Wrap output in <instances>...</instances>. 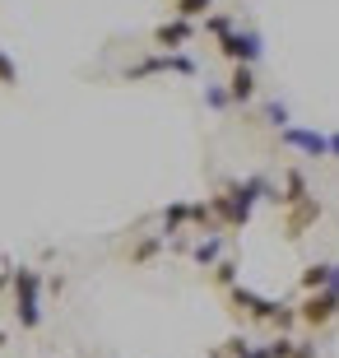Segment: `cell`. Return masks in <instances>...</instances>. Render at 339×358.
Returning a JSON list of instances; mask_svg holds the SVG:
<instances>
[{
  "label": "cell",
  "instance_id": "10",
  "mask_svg": "<svg viewBox=\"0 0 339 358\" xmlns=\"http://www.w3.org/2000/svg\"><path fill=\"white\" fill-rule=\"evenodd\" d=\"M312 196V186H307V173L302 168H288L284 173V186H279V205H298V200Z\"/></svg>",
  "mask_w": 339,
  "mask_h": 358
},
{
  "label": "cell",
  "instance_id": "4",
  "mask_svg": "<svg viewBox=\"0 0 339 358\" xmlns=\"http://www.w3.org/2000/svg\"><path fill=\"white\" fill-rule=\"evenodd\" d=\"M339 317V293L321 289V293H307L298 307V321L307 326V331H321V326H330V321Z\"/></svg>",
  "mask_w": 339,
  "mask_h": 358
},
{
  "label": "cell",
  "instance_id": "9",
  "mask_svg": "<svg viewBox=\"0 0 339 358\" xmlns=\"http://www.w3.org/2000/svg\"><path fill=\"white\" fill-rule=\"evenodd\" d=\"M191 261H196L200 270H214L223 261V233H205V238L191 247Z\"/></svg>",
  "mask_w": 339,
  "mask_h": 358
},
{
  "label": "cell",
  "instance_id": "20",
  "mask_svg": "<svg viewBox=\"0 0 339 358\" xmlns=\"http://www.w3.org/2000/svg\"><path fill=\"white\" fill-rule=\"evenodd\" d=\"M14 84H19V66L0 52V89H14Z\"/></svg>",
  "mask_w": 339,
  "mask_h": 358
},
{
  "label": "cell",
  "instance_id": "8",
  "mask_svg": "<svg viewBox=\"0 0 339 358\" xmlns=\"http://www.w3.org/2000/svg\"><path fill=\"white\" fill-rule=\"evenodd\" d=\"M321 219V200L316 196H307V200H298V205H288V219H284V233L288 238H302L307 228Z\"/></svg>",
  "mask_w": 339,
  "mask_h": 358
},
{
  "label": "cell",
  "instance_id": "23",
  "mask_svg": "<svg viewBox=\"0 0 339 358\" xmlns=\"http://www.w3.org/2000/svg\"><path fill=\"white\" fill-rule=\"evenodd\" d=\"M10 275H14V266H10V261H5V270H0V293L10 289Z\"/></svg>",
  "mask_w": 339,
  "mask_h": 358
},
{
  "label": "cell",
  "instance_id": "15",
  "mask_svg": "<svg viewBox=\"0 0 339 358\" xmlns=\"http://www.w3.org/2000/svg\"><path fill=\"white\" fill-rule=\"evenodd\" d=\"M265 126H274V131H288V126H293V112H288V103L270 98V103H265Z\"/></svg>",
  "mask_w": 339,
  "mask_h": 358
},
{
  "label": "cell",
  "instance_id": "5",
  "mask_svg": "<svg viewBox=\"0 0 339 358\" xmlns=\"http://www.w3.org/2000/svg\"><path fill=\"white\" fill-rule=\"evenodd\" d=\"M279 145L298 149V154H307V159H330L326 131H312V126H288V131H279Z\"/></svg>",
  "mask_w": 339,
  "mask_h": 358
},
{
  "label": "cell",
  "instance_id": "21",
  "mask_svg": "<svg viewBox=\"0 0 339 358\" xmlns=\"http://www.w3.org/2000/svg\"><path fill=\"white\" fill-rule=\"evenodd\" d=\"M293 358H321V349H316V345H302V340H298V345H293Z\"/></svg>",
  "mask_w": 339,
  "mask_h": 358
},
{
  "label": "cell",
  "instance_id": "18",
  "mask_svg": "<svg viewBox=\"0 0 339 358\" xmlns=\"http://www.w3.org/2000/svg\"><path fill=\"white\" fill-rule=\"evenodd\" d=\"M205 107L209 112H228V89H223V84H205Z\"/></svg>",
  "mask_w": 339,
  "mask_h": 358
},
{
  "label": "cell",
  "instance_id": "19",
  "mask_svg": "<svg viewBox=\"0 0 339 358\" xmlns=\"http://www.w3.org/2000/svg\"><path fill=\"white\" fill-rule=\"evenodd\" d=\"M214 284L219 289H237V261H219L214 266Z\"/></svg>",
  "mask_w": 339,
  "mask_h": 358
},
{
  "label": "cell",
  "instance_id": "1",
  "mask_svg": "<svg viewBox=\"0 0 339 358\" xmlns=\"http://www.w3.org/2000/svg\"><path fill=\"white\" fill-rule=\"evenodd\" d=\"M10 293H14V321H19V331H38L42 326V275L33 266H14Z\"/></svg>",
  "mask_w": 339,
  "mask_h": 358
},
{
  "label": "cell",
  "instance_id": "2",
  "mask_svg": "<svg viewBox=\"0 0 339 358\" xmlns=\"http://www.w3.org/2000/svg\"><path fill=\"white\" fill-rule=\"evenodd\" d=\"M154 75H200V66H196V56L191 52H149V56H140L135 66H126V80L131 84H140V80H154Z\"/></svg>",
  "mask_w": 339,
  "mask_h": 358
},
{
  "label": "cell",
  "instance_id": "25",
  "mask_svg": "<svg viewBox=\"0 0 339 358\" xmlns=\"http://www.w3.org/2000/svg\"><path fill=\"white\" fill-rule=\"evenodd\" d=\"M247 358H261V349H251V354H247Z\"/></svg>",
  "mask_w": 339,
  "mask_h": 358
},
{
  "label": "cell",
  "instance_id": "16",
  "mask_svg": "<svg viewBox=\"0 0 339 358\" xmlns=\"http://www.w3.org/2000/svg\"><path fill=\"white\" fill-rule=\"evenodd\" d=\"M293 345H298L293 335H274L270 345H256V349H261V358H293Z\"/></svg>",
  "mask_w": 339,
  "mask_h": 358
},
{
  "label": "cell",
  "instance_id": "7",
  "mask_svg": "<svg viewBox=\"0 0 339 358\" xmlns=\"http://www.w3.org/2000/svg\"><path fill=\"white\" fill-rule=\"evenodd\" d=\"M228 103L233 107H247V103H256V93H261V80H256V66H233L228 70Z\"/></svg>",
  "mask_w": 339,
  "mask_h": 358
},
{
  "label": "cell",
  "instance_id": "12",
  "mask_svg": "<svg viewBox=\"0 0 339 358\" xmlns=\"http://www.w3.org/2000/svg\"><path fill=\"white\" fill-rule=\"evenodd\" d=\"M163 247H168V238H163V233H149V238H140V242L131 247V266H149V261H154Z\"/></svg>",
  "mask_w": 339,
  "mask_h": 358
},
{
  "label": "cell",
  "instance_id": "3",
  "mask_svg": "<svg viewBox=\"0 0 339 358\" xmlns=\"http://www.w3.org/2000/svg\"><path fill=\"white\" fill-rule=\"evenodd\" d=\"M219 56L228 66H256L265 56V38L261 33H251V28H233L228 38H219Z\"/></svg>",
  "mask_w": 339,
  "mask_h": 358
},
{
  "label": "cell",
  "instance_id": "6",
  "mask_svg": "<svg viewBox=\"0 0 339 358\" xmlns=\"http://www.w3.org/2000/svg\"><path fill=\"white\" fill-rule=\"evenodd\" d=\"M191 42H196V24L191 19H177L172 14V19H163L154 28V47H163V52H186Z\"/></svg>",
  "mask_w": 339,
  "mask_h": 358
},
{
  "label": "cell",
  "instance_id": "11",
  "mask_svg": "<svg viewBox=\"0 0 339 358\" xmlns=\"http://www.w3.org/2000/svg\"><path fill=\"white\" fill-rule=\"evenodd\" d=\"M186 224H191V200H172L168 210H163V238L182 233Z\"/></svg>",
  "mask_w": 339,
  "mask_h": 358
},
{
  "label": "cell",
  "instance_id": "13",
  "mask_svg": "<svg viewBox=\"0 0 339 358\" xmlns=\"http://www.w3.org/2000/svg\"><path fill=\"white\" fill-rule=\"evenodd\" d=\"M330 270H335V261H316V266H307V270H302V279H298L302 293H321L330 284Z\"/></svg>",
  "mask_w": 339,
  "mask_h": 358
},
{
  "label": "cell",
  "instance_id": "14",
  "mask_svg": "<svg viewBox=\"0 0 339 358\" xmlns=\"http://www.w3.org/2000/svg\"><path fill=\"white\" fill-rule=\"evenodd\" d=\"M233 28H237V19H233L228 10H214V14H205V33H209L214 42H219V38H228Z\"/></svg>",
  "mask_w": 339,
  "mask_h": 358
},
{
  "label": "cell",
  "instance_id": "22",
  "mask_svg": "<svg viewBox=\"0 0 339 358\" xmlns=\"http://www.w3.org/2000/svg\"><path fill=\"white\" fill-rule=\"evenodd\" d=\"M326 149H330V159H339V131L326 135Z\"/></svg>",
  "mask_w": 339,
  "mask_h": 358
},
{
  "label": "cell",
  "instance_id": "24",
  "mask_svg": "<svg viewBox=\"0 0 339 358\" xmlns=\"http://www.w3.org/2000/svg\"><path fill=\"white\" fill-rule=\"evenodd\" d=\"M330 293H339V261H335V270H330V284H326Z\"/></svg>",
  "mask_w": 339,
  "mask_h": 358
},
{
  "label": "cell",
  "instance_id": "17",
  "mask_svg": "<svg viewBox=\"0 0 339 358\" xmlns=\"http://www.w3.org/2000/svg\"><path fill=\"white\" fill-rule=\"evenodd\" d=\"M209 10H214V0H177V19H191V24L205 19Z\"/></svg>",
  "mask_w": 339,
  "mask_h": 358
}]
</instances>
